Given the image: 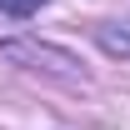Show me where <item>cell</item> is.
<instances>
[{"mask_svg": "<svg viewBox=\"0 0 130 130\" xmlns=\"http://www.w3.org/2000/svg\"><path fill=\"white\" fill-rule=\"evenodd\" d=\"M100 45L110 55H130V35H115V30H100Z\"/></svg>", "mask_w": 130, "mask_h": 130, "instance_id": "1", "label": "cell"}, {"mask_svg": "<svg viewBox=\"0 0 130 130\" xmlns=\"http://www.w3.org/2000/svg\"><path fill=\"white\" fill-rule=\"evenodd\" d=\"M40 5H45V0H0V10H5V15H35Z\"/></svg>", "mask_w": 130, "mask_h": 130, "instance_id": "2", "label": "cell"}]
</instances>
